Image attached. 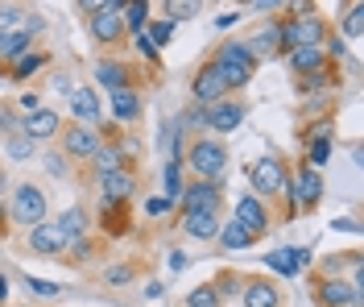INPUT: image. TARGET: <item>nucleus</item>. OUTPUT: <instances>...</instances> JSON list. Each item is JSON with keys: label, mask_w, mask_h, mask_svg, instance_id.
<instances>
[{"label": "nucleus", "mask_w": 364, "mask_h": 307, "mask_svg": "<svg viewBox=\"0 0 364 307\" xmlns=\"http://www.w3.org/2000/svg\"><path fill=\"white\" fill-rule=\"evenodd\" d=\"M211 67L224 75L228 92H232V88H245V83H252V75H257V58L249 54V46H245V42H224V46L215 50Z\"/></svg>", "instance_id": "obj_1"}, {"label": "nucleus", "mask_w": 364, "mask_h": 307, "mask_svg": "<svg viewBox=\"0 0 364 307\" xmlns=\"http://www.w3.org/2000/svg\"><path fill=\"white\" fill-rule=\"evenodd\" d=\"M120 9H124V4H116V0H108V4H87V13H91L87 29L104 50H124V42H129L124 21H120Z\"/></svg>", "instance_id": "obj_2"}, {"label": "nucleus", "mask_w": 364, "mask_h": 307, "mask_svg": "<svg viewBox=\"0 0 364 307\" xmlns=\"http://www.w3.org/2000/svg\"><path fill=\"white\" fill-rule=\"evenodd\" d=\"M182 162L191 166L199 179H207V183H220L228 170V150L224 142H215V137H199V142L186 145V158Z\"/></svg>", "instance_id": "obj_3"}, {"label": "nucleus", "mask_w": 364, "mask_h": 307, "mask_svg": "<svg viewBox=\"0 0 364 307\" xmlns=\"http://www.w3.org/2000/svg\"><path fill=\"white\" fill-rule=\"evenodd\" d=\"M282 25V54H294L302 46H323L327 42V21L306 9V17H286Z\"/></svg>", "instance_id": "obj_4"}, {"label": "nucleus", "mask_w": 364, "mask_h": 307, "mask_svg": "<svg viewBox=\"0 0 364 307\" xmlns=\"http://www.w3.org/2000/svg\"><path fill=\"white\" fill-rule=\"evenodd\" d=\"M249 183H252V195L257 199H273V195H282L286 183H290V170H286V158H277V154H265V158H257L249 170Z\"/></svg>", "instance_id": "obj_5"}, {"label": "nucleus", "mask_w": 364, "mask_h": 307, "mask_svg": "<svg viewBox=\"0 0 364 307\" xmlns=\"http://www.w3.org/2000/svg\"><path fill=\"white\" fill-rule=\"evenodd\" d=\"M9 220L13 224H25V229L46 224V191L38 183H17L13 204H9Z\"/></svg>", "instance_id": "obj_6"}, {"label": "nucleus", "mask_w": 364, "mask_h": 307, "mask_svg": "<svg viewBox=\"0 0 364 307\" xmlns=\"http://www.w3.org/2000/svg\"><path fill=\"white\" fill-rule=\"evenodd\" d=\"M220 183H207V179H199V183H186L178 195V208L182 216H191V212H211V216H220Z\"/></svg>", "instance_id": "obj_7"}, {"label": "nucleus", "mask_w": 364, "mask_h": 307, "mask_svg": "<svg viewBox=\"0 0 364 307\" xmlns=\"http://www.w3.org/2000/svg\"><path fill=\"white\" fill-rule=\"evenodd\" d=\"M100 145H104V137L95 129H87V125H75L70 120L67 129H63V154H67L70 162H91Z\"/></svg>", "instance_id": "obj_8"}, {"label": "nucleus", "mask_w": 364, "mask_h": 307, "mask_svg": "<svg viewBox=\"0 0 364 307\" xmlns=\"http://www.w3.org/2000/svg\"><path fill=\"white\" fill-rule=\"evenodd\" d=\"M191 95H195V104H203V108H211V104H220V100H228V83H224V75L215 71L211 63H203V67L195 71Z\"/></svg>", "instance_id": "obj_9"}, {"label": "nucleus", "mask_w": 364, "mask_h": 307, "mask_svg": "<svg viewBox=\"0 0 364 307\" xmlns=\"http://www.w3.org/2000/svg\"><path fill=\"white\" fill-rule=\"evenodd\" d=\"M232 220H236L245 233H252L257 241L269 233V208H265L257 195H240V199H236V216H232Z\"/></svg>", "instance_id": "obj_10"}, {"label": "nucleus", "mask_w": 364, "mask_h": 307, "mask_svg": "<svg viewBox=\"0 0 364 307\" xmlns=\"http://www.w3.org/2000/svg\"><path fill=\"white\" fill-rule=\"evenodd\" d=\"M95 183H100V204L120 208V204L136 191V175H133V166H124V170H112V175H104V179H95Z\"/></svg>", "instance_id": "obj_11"}, {"label": "nucleus", "mask_w": 364, "mask_h": 307, "mask_svg": "<svg viewBox=\"0 0 364 307\" xmlns=\"http://www.w3.org/2000/svg\"><path fill=\"white\" fill-rule=\"evenodd\" d=\"M21 133L29 142H50V137L63 133V117L54 108H33L29 117H21Z\"/></svg>", "instance_id": "obj_12"}, {"label": "nucleus", "mask_w": 364, "mask_h": 307, "mask_svg": "<svg viewBox=\"0 0 364 307\" xmlns=\"http://www.w3.org/2000/svg\"><path fill=\"white\" fill-rule=\"evenodd\" d=\"M29 254H42V258H63V249H67V236L58 233V224L54 220H46L38 229H29Z\"/></svg>", "instance_id": "obj_13"}, {"label": "nucleus", "mask_w": 364, "mask_h": 307, "mask_svg": "<svg viewBox=\"0 0 364 307\" xmlns=\"http://www.w3.org/2000/svg\"><path fill=\"white\" fill-rule=\"evenodd\" d=\"M95 83H104V92H124V88H133V67L124 63V58H100L95 63Z\"/></svg>", "instance_id": "obj_14"}, {"label": "nucleus", "mask_w": 364, "mask_h": 307, "mask_svg": "<svg viewBox=\"0 0 364 307\" xmlns=\"http://www.w3.org/2000/svg\"><path fill=\"white\" fill-rule=\"evenodd\" d=\"M70 117H75V125H87V129H95L104 120V108H100L95 88H75L70 92Z\"/></svg>", "instance_id": "obj_15"}, {"label": "nucleus", "mask_w": 364, "mask_h": 307, "mask_svg": "<svg viewBox=\"0 0 364 307\" xmlns=\"http://www.w3.org/2000/svg\"><path fill=\"white\" fill-rule=\"evenodd\" d=\"M240 125H245V104H236V100H220V104L207 108V129L211 133H236Z\"/></svg>", "instance_id": "obj_16"}, {"label": "nucleus", "mask_w": 364, "mask_h": 307, "mask_svg": "<svg viewBox=\"0 0 364 307\" xmlns=\"http://www.w3.org/2000/svg\"><path fill=\"white\" fill-rule=\"evenodd\" d=\"M348 303H360V291L343 279H323L318 283V307H348Z\"/></svg>", "instance_id": "obj_17"}, {"label": "nucleus", "mask_w": 364, "mask_h": 307, "mask_svg": "<svg viewBox=\"0 0 364 307\" xmlns=\"http://www.w3.org/2000/svg\"><path fill=\"white\" fill-rule=\"evenodd\" d=\"M240 299H245V307H282V291L269 279H249Z\"/></svg>", "instance_id": "obj_18"}, {"label": "nucleus", "mask_w": 364, "mask_h": 307, "mask_svg": "<svg viewBox=\"0 0 364 307\" xmlns=\"http://www.w3.org/2000/svg\"><path fill=\"white\" fill-rule=\"evenodd\" d=\"M141 113H145V100H141V92H136V88L112 92V117L120 120V125H136V120H141Z\"/></svg>", "instance_id": "obj_19"}, {"label": "nucleus", "mask_w": 364, "mask_h": 307, "mask_svg": "<svg viewBox=\"0 0 364 307\" xmlns=\"http://www.w3.org/2000/svg\"><path fill=\"white\" fill-rule=\"evenodd\" d=\"M249 46V54L252 58H273V54H282V25L273 21V25H265L252 42H245Z\"/></svg>", "instance_id": "obj_20"}, {"label": "nucleus", "mask_w": 364, "mask_h": 307, "mask_svg": "<svg viewBox=\"0 0 364 307\" xmlns=\"http://www.w3.org/2000/svg\"><path fill=\"white\" fill-rule=\"evenodd\" d=\"M182 233L195 236V241H211V236L220 233V216H211V212H191V216H182Z\"/></svg>", "instance_id": "obj_21"}, {"label": "nucleus", "mask_w": 364, "mask_h": 307, "mask_svg": "<svg viewBox=\"0 0 364 307\" xmlns=\"http://www.w3.org/2000/svg\"><path fill=\"white\" fill-rule=\"evenodd\" d=\"M215 236H220V249H232V254H236V249H252V245H257V236L245 233V229H240L236 220H224Z\"/></svg>", "instance_id": "obj_22"}, {"label": "nucleus", "mask_w": 364, "mask_h": 307, "mask_svg": "<svg viewBox=\"0 0 364 307\" xmlns=\"http://www.w3.org/2000/svg\"><path fill=\"white\" fill-rule=\"evenodd\" d=\"M286 58H290V67H294L298 75H315V71H323V67H327L323 46H302V50H294V54H286Z\"/></svg>", "instance_id": "obj_23"}, {"label": "nucleus", "mask_w": 364, "mask_h": 307, "mask_svg": "<svg viewBox=\"0 0 364 307\" xmlns=\"http://www.w3.org/2000/svg\"><path fill=\"white\" fill-rule=\"evenodd\" d=\"M54 224H58V233L67 236V241H75V236H87V212H83V208H67V212L58 216V220H54Z\"/></svg>", "instance_id": "obj_24"}, {"label": "nucleus", "mask_w": 364, "mask_h": 307, "mask_svg": "<svg viewBox=\"0 0 364 307\" xmlns=\"http://www.w3.org/2000/svg\"><path fill=\"white\" fill-rule=\"evenodd\" d=\"M120 21H124V33H145V25H149V4L145 0H133V4H124L120 9Z\"/></svg>", "instance_id": "obj_25"}, {"label": "nucleus", "mask_w": 364, "mask_h": 307, "mask_svg": "<svg viewBox=\"0 0 364 307\" xmlns=\"http://www.w3.org/2000/svg\"><path fill=\"white\" fill-rule=\"evenodd\" d=\"M21 54H29V38L25 33H0V63L13 67Z\"/></svg>", "instance_id": "obj_26"}, {"label": "nucleus", "mask_w": 364, "mask_h": 307, "mask_svg": "<svg viewBox=\"0 0 364 307\" xmlns=\"http://www.w3.org/2000/svg\"><path fill=\"white\" fill-rule=\"evenodd\" d=\"M91 166H95V179H104V175H112V170H124V158L116 154V145H100L95 150V158H91Z\"/></svg>", "instance_id": "obj_27"}, {"label": "nucleus", "mask_w": 364, "mask_h": 307, "mask_svg": "<svg viewBox=\"0 0 364 307\" xmlns=\"http://www.w3.org/2000/svg\"><path fill=\"white\" fill-rule=\"evenodd\" d=\"M161 187H166L161 199L174 208V204H178V195H182V187H186V183H182V162H166V170H161Z\"/></svg>", "instance_id": "obj_28"}, {"label": "nucleus", "mask_w": 364, "mask_h": 307, "mask_svg": "<svg viewBox=\"0 0 364 307\" xmlns=\"http://www.w3.org/2000/svg\"><path fill=\"white\" fill-rule=\"evenodd\" d=\"M245 283H249L245 274H236V270H224V274H220V279L211 283V291L220 295V303H228V299H236V295L245 291Z\"/></svg>", "instance_id": "obj_29"}, {"label": "nucleus", "mask_w": 364, "mask_h": 307, "mask_svg": "<svg viewBox=\"0 0 364 307\" xmlns=\"http://www.w3.org/2000/svg\"><path fill=\"white\" fill-rule=\"evenodd\" d=\"M265 266H269V270H277V274H286V279H294V274H298L294 245H290V249H273L269 258H265Z\"/></svg>", "instance_id": "obj_30"}, {"label": "nucleus", "mask_w": 364, "mask_h": 307, "mask_svg": "<svg viewBox=\"0 0 364 307\" xmlns=\"http://www.w3.org/2000/svg\"><path fill=\"white\" fill-rule=\"evenodd\" d=\"M46 67V54H38V50H29V54H21L9 71H13V79H29V75H38Z\"/></svg>", "instance_id": "obj_31"}, {"label": "nucleus", "mask_w": 364, "mask_h": 307, "mask_svg": "<svg viewBox=\"0 0 364 307\" xmlns=\"http://www.w3.org/2000/svg\"><path fill=\"white\" fill-rule=\"evenodd\" d=\"M67 261H75V266H83V261L95 258V241L91 236H75V241H67V254H63Z\"/></svg>", "instance_id": "obj_32"}, {"label": "nucleus", "mask_w": 364, "mask_h": 307, "mask_svg": "<svg viewBox=\"0 0 364 307\" xmlns=\"http://www.w3.org/2000/svg\"><path fill=\"white\" fill-rule=\"evenodd\" d=\"M104 283H108V286H133L136 283V266H129V261L108 266V270H104Z\"/></svg>", "instance_id": "obj_33"}, {"label": "nucleus", "mask_w": 364, "mask_h": 307, "mask_svg": "<svg viewBox=\"0 0 364 307\" xmlns=\"http://www.w3.org/2000/svg\"><path fill=\"white\" fill-rule=\"evenodd\" d=\"M336 137V120L327 117V120H315V125H306L302 129V142L311 145V142H331Z\"/></svg>", "instance_id": "obj_34"}, {"label": "nucleus", "mask_w": 364, "mask_h": 307, "mask_svg": "<svg viewBox=\"0 0 364 307\" xmlns=\"http://www.w3.org/2000/svg\"><path fill=\"white\" fill-rule=\"evenodd\" d=\"M186 307H224V303H220V295L211 291V283H203L186 295Z\"/></svg>", "instance_id": "obj_35"}, {"label": "nucleus", "mask_w": 364, "mask_h": 307, "mask_svg": "<svg viewBox=\"0 0 364 307\" xmlns=\"http://www.w3.org/2000/svg\"><path fill=\"white\" fill-rule=\"evenodd\" d=\"M145 38L154 42V50H161L170 38H174V21H154V25H145Z\"/></svg>", "instance_id": "obj_36"}, {"label": "nucleus", "mask_w": 364, "mask_h": 307, "mask_svg": "<svg viewBox=\"0 0 364 307\" xmlns=\"http://www.w3.org/2000/svg\"><path fill=\"white\" fill-rule=\"evenodd\" d=\"M331 150H336L331 142H311L306 145V170H318V166L331 158Z\"/></svg>", "instance_id": "obj_37"}, {"label": "nucleus", "mask_w": 364, "mask_h": 307, "mask_svg": "<svg viewBox=\"0 0 364 307\" xmlns=\"http://www.w3.org/2000/svg\"><path fill=\"white\" fill-rule=\"evenodd\" d=\"M33 150H38V142H29L25 133H13V137H9V158H17V162H25Z\"/></svg>", "instance_id": "obj_38"}, {"label": "nucleus", "mask_w": 364, "mask_h": 307, "mask_svg": "<svg viewBox=\"0 0 364 307\" xmlns=\"http://www.w3.org/2000/svg\"><path fill=\"white\" fill-rule=\"evenodd\" d=\"M327 79H331V67H323L315 75H298V88L302 92H318V88H327Z\"/></svg>", "instance_id": "obj_39"}, {"label": "nucleus", "mask_w": 364, "mask_h": 307, "mask_svg": "<svg viewBox=\"0 0 364 307\" xmlns=\"http://www.w3.org/2000/svg\"><path fill=\"white\" fill-rule=\"evenodd\" d=\"M364 4H352V9H348V17H343V33H348V38H360V29H364Z\"/></svg>", "instance_id": "obj_40"}, {"label": "nucleus", "mask_w": 364, "mask_h": 307, "mask_svg": "<svg viewBox=\"0 0 364 307\" xmlns=\"http://www.w3.org/2000/svg\"><path fill=\"white\" fill-rule=\"evenodd\" d=\"M0 129H4V133H21V117H17L9 104H0Z\"/></svg>", "instance_id": "obj_41"}, {"label": "nucleus", "mask_w": 364, "mask_h": 307, "mask_svg": "<svg viewBox=\"0 0 364 307\" xmlns=\"http://www.w3.org/2000/svg\"><path fill=\"white\" fill-rule=\"evenodd\" d=\"M166 13H170V17H195V13H199V4H182V0H166Z\"/></svg>", "instance_id": "obj_42"}, {"label": "nucleus", "mask_w": 364, "mask_h": 307, "mask_svg": "<svg viewBox=\"0 0 364 307\" xmlns=\"http://www.w3.org/2000/svg\"><path fill=\"white\" fill-rule=\"evenodd\" d=\"M25 283H29L33 295H58V286H54V283H42V279H25Z\"/></svg>", "instance_id": "obj_43"}, {"label": "nucleus", "mask_w": 364, "mask_h": 307, "mask_svg": "<svg viewBox=\"0 0 364 307\" xmlns=\"http://www.w3.org/2000/svg\"><path fill=\"white\" fill-rule=\"evenodd\" d=\"M136 50H141V54H145L149 63H158V50H154V42H149L145 33H136Z\"/></svg>", "instance_id": "obj_44"}, {"label": "nucleus", "mask_w": 364, "mask_h": 307, "mask_svg": "<svg viewBox=\"0 0 364 307\" xmlns=\"http://www.w3.org/2000/svg\"><path fill=\"white\" fill-rule=\"evenodd\" d=\"M145 212H149V216H161V212H170V204H166V199H149V204H145Z\"/></svg>", "instance_id": "obj_45"}, {"label": "nucleus", "mask_w": 364, "mask_h": 307, "mask_svg": "<svg viewBox=\"0 0 364 307\" xmlns=\"http://www.w3.org/2000/svg\"><path fill=\"white\" fill-rule=\"evenodd\" d=\"M240 21V13H224V17H215V25H220V29H228V25H236Z\"/></svg>", "instance_id": "obj_46"}, {"label": "nucleus", "mask_w": 364, "mask_h": 307, "mask_svg": "<svg viewBox=\"0 0 364 307\" xmlns=\"http://www.w3.org/2000/svg\"><path fill=\"white\" fill-rule=\"evenodd\" d=\"M21 104L29 108V113H33V108H42V104H38V92H25V95H21Z\"/></svg>", "instance_id": "obj_47"}, {"label": "nucleus", "mask_w": 364, "mask_h": 307, "mask_svg": "<svg viewBox=\"0 0 364 307\" xmlns=\"http://www.w3.org/2000/svg\"><path fill=\"white\" fill-rule=\"evenodd\" d=\"M161 291H166L161 283H149V286H145V295H149V299H161Z\"/></svg>", "instance_id": "obj_48"}, {"label": "nucleus", "mask_w": 364, "mask_h": 307, "mask_svg": "<svg viewBox=\"0 0 364 307\" xmlns=\"http://www.w3.org/2000/svg\"><path fill=\"white\" fill-rule=\"evenodd\" d=\"M4 295H9V279H4V274H0V299H4Z\"/></svg>", "instance_id": "obj_49"}, {"label": "nucleus", "mask_w": 364, "mask_h": 307, "mask_svg": "<svg viewBox=\"0 0 364 307\" xmlns=\"http://www.w3.org/2000/svg\"><path fill=\"white\" fill-rule=\"evenodd\" d=\"M0 216H4V208H0ZM0 229H4V233H9V224H0Z\"/></svg>", "instance_id": "obj_50"}, {"label": "nucleus", "mask_w": 364, "mask_h": 307, "mask_svg": "<svg viewBox=\"0 0 364 307\" xmlns=\"http://www.w3.org/2000/svg\"><path fill=\"white\" fill-rule=\"evenodd\" d=\"M4 183H9V179H4V175H0V191H4Z\"/></svg>", "instance_id": "obj_51"}, {"label": "nucleus", "mask_w": 364, "mask_h": 307, "mask_svg": "<svg viewBox=\"0 0 364 307\" xmlns=\"http://www.w3.org/2000/svg\"><path fill=\"white\" fill-rule=\"evenodd\" d=\"M0 88H4V79H0Z\"/></svg>", "instance_id": "obj_52"}]
</instances>
